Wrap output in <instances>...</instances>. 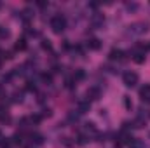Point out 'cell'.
Listing matches in <instances>:
<instances>
[{
	"instance_id": "cell-26",
	"label": "cell",
	"mask_w": 150,
	"mask_h": 148,
	"mask_svg": "<svg viewBox=\"0 0 150 148\" xmlns=\"http://www.w3.org/2000/svg\"><path fill=\"white\" fill-rule=\"evenodd\" d=\"M26 89H28V91H35V84H33V82H28V84H26Z\"/></svg>"
},
{
	"instance_id": "cell-10",
	"label": "cell",
	"mask_w": 150,
	"mask_h": 148,
	"mask_svg": "<svg viewBox=\"0 0 150 148\" xmlns=\"http://www.w3.org/2000/svg\"><path fill=\"white\" fill-rule=\"evenodd\" d=\"M87 49L98 51V49H101V42H100L98 38H89V40H87Z\"/></svg>"
},
{
	"instance_id": "cell-7",
	"label": "cell",
	"mask_w": 150,
	"mask_h": 148,
	"mask_svg": "<svg viewBox=\"0 0 150 148\" xmlns=\"http://www.w3.org/2000/svg\"><path fill=\"white\" fill-rule=\"evenodd\" d=\"M140 98L143 103H149L150 105V84H145L142 89H140Z\"/></svg>"
},
{
	"instance_id": "cell-1",
	"label": "cell",
	"mask_w": 150,
	"mask_h": 148,
	"mask_svg": "<svg viewBox=\"0 0 150 148\" xmlns=\"http://www.w3.org/2000/svg\"><path fill=\"white\" fill-rule=\"evenodd\" d=\"M51 28H52L54 33L65 32V28H67V19H65V16H61V14L52 16V18H51Z\"/></svg>"
},
{
	"instance_id": "cell-21",
	"label": "cell",
	"mask_w": 150,
	"mask_h": 148,
	"mask_svg": "<svg viewBox=\"0 0 150 148\" xmlns=\"http://www.w3.org/2000/svg\"><path fill=\"white\" fill-rule=\"evenodd\" d=\"M9 37H11L9 30H5V28H0V38H9Z\"/></svg>"
},
{
	"instance_id": "cell-20",
	"label": "cell",
	"mask_w": 150,
	"mask_h": 148,
	"mask_svg": "<svg viewBox=\"0 0 150 148\" xmlns=\"http://www.w3.org/2000/svg\"><path fill=\"white\" fill-rule=\"evenodd\" d=\"M12 101H14V103H21V101H23V94H21V92H16V94L12 96Z\"/></svg>"
},
{
	"instance_id": "cell-19",
	"label": "cell",
	"mask_w": 150,
	"mask_h": 148,
	"mask_svg": "<svg viewBox=\"0 0 150 148\" xmlns=\"http://www.w3.org/2000/svg\"><path fill=\"white\" fill-rule=\"evenodd\" d=\"M124 106H126L127 110H131V108H133V101L129 99V96H124Z\"/></svg>"
},
{
	"instance_id": "cell-6",
	"label": "cell",
	"mask_w": 150,
	"mask_h": 148,
	"mask_svg": "<svg viewBox=\"0 0 150 148\" xmlns=\"http://www.w3.org/2000/svg\"><path fill=\"white\" fill-rule=\"evenodd\" d=\"M108 58H110V61H124L126 59V52L120 51V49H112L108 52Z\"/></svg>"
},
{
	"instance_id": "cell-18",
	"label": "cell",
	"mask_w": 150,
	"mask_h": 148,
	"mask_svg": "<svg viewBox=\"0 0 150 148\" xmlns=\"http://www.w3.org/2000/svg\"><path fill=\"white\" fill-rule=\"evenodd\" d=\"M21 14H23V19H25V21H28V19H32V18H33V14H32V11H30V9H25Z\"/></svg>"
},
{
	"instance_id": "cell-5",
	"label": "cell",
	"mask_w": 150,
	"mask_h": 148,
	"mask_svg": "<svg viewBox=\"0 0 150 148\" xmlns=\"http://www.w3.org/2000/svg\"><path fill=\"white\" fill-rule=\"evenodd\" d=\"M103 25H105V16L101 12H94L91 16V26L93 28H101Z\"/></svg>"
},
{
	"instance_id": "cell-2",
	"label": "cell",
	"mask_w": 150,
	"mask_h": 148,
	"mask_svg": "<svg viewBox=\"0 0 150 148\" xmlns=\"http://www.w3.org/2000/svg\"><path fill=\"white\" fill-rule=\"evenodd\" d=\"M149 30H150V25L147 21H138V23L129 25V32H131L133 35H143V33H147Z\"/></svg>"
},
{
	"instance_id": "cell-8",
	"label": "cell",
	"mask_w": 150,
	"mask_h": 148,
	"mask_svg": "<svg viewBox=\"0 0 150 148\" xmlns=\"http://www.w3.org/2000/svg\"><path fill=\"white\" fill-rule=\"evenodd\" d=\"M89 110H91V103H89L87 99L79 101V105H77V111H79V113H87Z\"/></svg>"
},
{
	"instance_id": "cell-13",
	"label": "cell",
	"mask_w": 150,
	"mask_h": 148,
	"mask_svg": "<svg viewBox=\"0 0 150 148\" xmlns=\"http://www.w3.org/2000/svg\"><path fill=\"white\" fill-rule=\"evenodd\" d=\"M84 78H86V72H84L82 68L75 70V73H74V80H75V82H79V80H84Z\"/></svg>"
},
{
	"instance_id": "cell-11",
	"label": "cell",
	"mask_w": 150,
	"mask_h": 148,
	"mask_svg": "<svg viewBox=\"0 0 150 148\" xmlns=\"http://www.w3.org/2000/svg\"><path fill=\"white\" fill-rule=\"evenodd\" d=\"M127 145H129V148H145V141L140 138H131V141Z\"/></svg>"
},
{
	"instance_id": "cell-12",
	"label": "cell",
	"mask_w": 150,
	"mask_h": 148,
	"mask_svg": "<svg viewBox=\"0 0 150 148\" xmlns=\"http://www.w3.org/2000/svg\"><path fill=\"white\" fill-rule=\"evenodd\" d=\"M133 61L138 63V65H142V63L145 61V52H143V51H136V52L133 54Z\"/></svg>"
},
{
	"instance_id": "cell-23",
	"label": "cell",
	"mask_w": 150,
	"mask_h": 148,
	"mask_svg": "<svg viewBox=\"0 0 150 148\" xmlns=\"http://www.w3.org/2000/svg\"><path fill=\"white\" fill-rule=\"evenodd\" d=\"M126 9H127V11H136V9H138V4H134V2H133V4H126Z\"/></svg>"
},
{
	"instance_id": "cell-22",
	"label": "cell",
	"mask_w": 150,
	"mask_h": 148,
	"mask_svg": "<svg viewBox=\"0 0 150 148\" xmlns=\"http://www.w3.org/2000/svg\"><path fill=\"white\" fill-rule=\"evenodd\" d=\"M42 49L51 51V49H52V47H51V42H49V40H42Z\"/></svg>"
},
{
	"instance_id": "cell-27",
	"label": "cell",
	"mask_w": 150,
	"mask_h": 148,
	"mask_svg": "<svg viewBox=\"0 0 150 148\" xmlns=\"http://www.w3.org/2000/svg\"><path fill=\"white\" fill-rule=\"evenodd\" d=\"M0 68H2V58H0Z\"/></svg>"
},
{
	"instance_id": "cell-9",
	"label": "cell",
	"mask_w": 150,
	"mask_h": 148,
	"mask_svg": "<svg viewBox=\"0 0 150 148\" xmlns=\"http://www.w3.org/2000/svg\"><path fill=\"white\" fill-rule=\"evenodd\" d=\"M84 132H86V136H89V134H98V131H96V125L93 124V122H86L84 124Z\"/></svg>"
},
{
	"instance_id": "cell-4",
	"label": "cell",
	"mask_w": 150,
	"mask_h": 148,
	"mask_svg": "<svg viewBox=\"0 0 150 148\" xmlns=\"http://www.w3.org/2000/svg\"><path fill=\"white\" fill-rule=\"evenodd\" d=\"M86 99L91 103V101H98L100 99V96H101V91H100V87H96V85H93V87H89L87 89V92H86Z\"/></svg>"
},
{
	"instance_id": "cell-3",
	"label": "cell",
	"mask_w": 150,
	"mask_h": 148,
	"mask_svg": "<svg viewBox=\"0 0 150 148\" xmlns=\"http://www.w3.org/2000/svg\"><path fill=\"white\" fill-rule=\"evenodd\" d=\"M138 80H140V77L134 72H126V73L122 75V82H124L126 87H134L138 84Z\"/></svg>"
},
{
	"instance_id": "cell-14",
	"label": "cell",
	"mask_w": 150,
	"mask_h": 148,
	"mask_svg": "<svg viewBox=\"0 0 150 148\" xmlns=\"http://www.w3.org/2000/svg\"><path fill=\"white\" fill-rule=\"evenodd\" d=\"M14 49H16V51H25V49H26V40H25V38H19V40L14 44Z\"/></svg>"
},
{
	"instance_id": "cell-17",
	"label": "cell",
	"mask_w": 150,
	"mask_h": 148,
	"mask_svg": "<svg viewBox=\"0 0 150 148\" xmlns=\"http://www.w3.org/2000/svg\"><path fill=\"white\" fill-rule=\"evenodd\" d=\"M42 82L49 85V84L52 82V75H51V73H42Z\"/></svg>"
},
{
	"instance_id": "cell-15",
	"label": "cell",
	"mask_w": 150,
	"mask_h": 148,
	"mask_svg": "<svg viewBox=\"0 0 150 148\" xmlns=\"http://www.w3.org/2000/svg\"><path fill=\"white\" fill-rule=\"evenodd\" d=\"M30 138H32V143H35V145H42L44 143V138L40 134H32Z\"/></svg>"
},
{
	"instance_id": "cell-16",
	"label": "cell",
	"mask_w": 150,
	"mask_h": 148,
	"mask_svg": "<svg viewBox=\"0 0 150 148\" xmlns=\"http://www.w3.org/2000/svg\"><path fill=\"white\" fill-rule=\"evenodd\" d=\"M9 120H11L9 113L4 110V108H0V122H9Z\"/></svg>"
},
{
	"instance_id": "cell-25",
	"label": "cell",
	"mask_w": 150,
	"mask_h": 148,
	"mask_svg": "<svg viewBox=\"0 0 150 148\" xmlns=\"http://www.w3.org/2000/svg\"><path fill=\"white\" fill-rule=\"evenodd\" d=\"M74 84H75L74 77H72V78H68V80H67V87H68V89H74Z\"/></svg>"
},
{
	"instance_id": "cell-24",
	"label": "cell",
	"mask_w": 150,
	"mask_h": 148,
	"mask_svg": "<svg viewBox=\"0 0 150 148\" xmlns=\"http://www.w3.org/2000/svg\"><path fill=\"white\" fill-rule=\"evenodd\" d=\"M40 118H42L40 115H32V117H30V122H33V124H38V122H40Z\"/></svg>"
}]
</instances>
